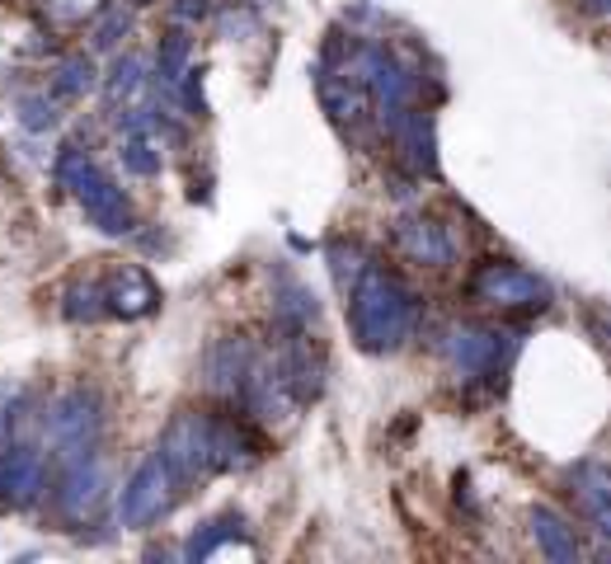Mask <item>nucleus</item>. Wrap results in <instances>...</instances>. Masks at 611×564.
Instances as JSON below:
<instances>
[{"label": "nucleus", "mask_w": 611, "mask_h": 564, "mask_svg": "<svg viewBox=\"0 0 611 564\" xmlns=\"http://www.w3.org/2000/svg\"><path fill=\"white\" fill-rule=\"evenodd\" d=\"M348 324H353L358 348H367V352L400 348L409 330H415V292L400 278L381 273V268H362L358 282H353Z\"/></svg>", "instance_id": "f257e3e1"}, {"label": "nucleus", "mask_w": 611, "mask_h": 564, "mask_svg": "<svg viewBox=\"0 0 611 564\" xmlns=\"http://www.w3.org/2000/svg\"><path fill=\"white\" fill-rule=\"evenodd\" d=\"M56 179H62L66 189L80 197L85 217H90L104 235H127V231L137 226L132 203L123 197V189H118V183H113L94 161H85L80 146H66V151H62V161H56Z\"/></svg>", "instance_id": "f03ea898"}, {"label": "nucleus", "mask_w": 611, "mask_h": 564, "mask_svg": "<svg viewBox=\"0 0 611 564\" xmlns=\"http://www.w3.org/2000/svg\"><path fill=\"white\" fill-rule=\"evenodd\" d=\"M161 461L169 479H198L217 471V419L212 414H175L165 428Z\"/></svg>", "instance_id": "7ed1b4c3"}, {"label": "nucleus", "mask_w": 611, "mask_h": 564, "mask_svg": "<svg viewBox=\"0 0 611 564\" xmlns=\"http://www.w3.org/2000/svg\"><path fill=\"white\" fill-rule=\"evenodd\" d=\"M99 428H104V414H99L94 390H66L48 414V433H52V447H56V457H62V465L94 457Z\"/></svg>", "instance_id": "20e7f679"}, {"label": "nucleus", "mask_w": 611, "mask_h": 564, "mask_svg": "<svg viewBox=\"0 0 611 564\" xmlns=\"http://www.w3.org/2000/svg\"><path fill=\"white\" fill-rule=\"evenodd\" d=\"M471 292L480 302H494V306H527V310L550 306V282L527 273V268H518V264H485L471 278Z\"/></svg>", "instance_id": "39448f33"}, {"label": "nucleus", "mask_w": 611, "mask_h": 564, "mask_svg": "<svg viewBox=\"0 0 611 564\" xmlns=\"http://www.w3.org/2000/svg\"><path fill=\"white\" fill-rule=\"evenodd\" d=\"M169 471L161 461V451H151L147 461L132 471V479L123 485V499H118V522L123 527H147L151 517H161L169 508Z\"/></svg>", "instance_id": "423d86ee"}, {"label": "nucleus", "mask_w": 611, "mask_h": 564, "mask_svg": "<svg viewBox=\"0 0 611 564\" xmlns=\"http://www.w3.org/2000/svg\"><path fill=\"white\" fill-rule=\"evenodd\" d=\"M504 330H485V324H457L447 334V358L461 376H489L504 362Z\"/></svg>", "instance_id": "0eeeda50"}, {"label": "nucleus", "mask_w": 611, "mask_h": 564, "mask_svg": "<svg viewBox=\"0 0 611 564\" xmlns=\"http://www.w3.org/2000/svg\"><path fill=\"white\" fill-rule=\"evenodd\" d=\"M99 499H104V465H99L94 457H80V461H66V475H62V489H56V508L80 522L90 517Z\"/></svg>", "instance_id": "6e6552de"}, {"label": "nucleus", "mask_w": 611, "mask_h": 564, "mask_svg": "<svg viewBox=\"0 0 611 564\" xmlns=\"http://www.w3.org/2000/svg\"><path fill=\"white\" fill-rule=\"evenodd\" d=\"M250 367H254V348L245 344V338H217V344L207 348V358H203L207 386L221 390V395H240Z\"/></svg>", "instance_id": "1a4fd4ad"}, {"label": "nucleus", "mask_w": 611, "mask_h": 564, "mask_svg": "<svg viewBox=\"0 0 611 564\" xmlns=\"http://www.w3.org/2000/svg\"><path fill=\"white\" fill-rule=\"evenodd\" d=\"M42 489V461L38 451L28 447H14L5 461H0V493L10 499V508H28Z\"/></svg>", "instance_id": "9d476101"}, {"label": "nucleus", "mask_w": 611, "mask_h": 564, "mask_svg": "<svg viewBox=\"0 0 611 564\" xmlns=\"http://www.w3.org/2000/svg\"><path fill=\"white\" fill-rule=\"evenodd\" d=\"M395 240H400V249L409 254V259L419 264H447L451 259V240L443 235V226L429 221V217H405L400 226H395Z\"/></svg>", "instance_id": "9b49d317"}, {"label": "nucleus", "mask_w": 611, "mask_h": 564, "mask_svg": "<svg viewBox=\"0 0 611 564\" xmlns=\"http://www.w3.org/2000/svg\"><path fill=\"white\" fill-rule=\"evenodd\" d=\"M104 302H109V310H118L123 320H137V316H151L161 292H155V282L141 273V268H123V273L113 278V287L104 292Z\"/></svg>", "instance_id": "f8f14e48"}, {"label": "nucleus", "mask_w": 611, "mask_h": 564, "mask_svg": "<svg viewBox=\"0 0 611 564\" xmlns=\"http://www.w3.org/2000/svg\"><path fill=\"white\" fill-rule=\"evenodd\" d=\"M532 536H536V546L546 550L550 564H574L578 560L574 527L556 513V508H532Z\"/></svg>", "instance_id": "ddd939ff"}, {"label": "nucleus", "mask_w": 611, "mask_h": 564, "mask_svg": "<svg viewBox=\"0 0 611 564\" xmlns=\"http://www.w3.org/2000/svg\"><path fill=\"white\" fill-rule=\"evenodd\" d=\"M231 536H245V517H240V513H221V517H212L207 527L193 531V541H189L183 555H189V560H207L212 550H217L221 541H231Z\"/></svg>", "instance_id": "4468645a"}, {"label": "nucleus", "mask_w": 611, "mask_h": 564, "mask_svg": "<svg viewBox=\"0 0 611 564\" xmlns=\"http://www.w3.org/2000/svg\"><path fill=\"white\" fill-rule=\"evenodd\" d=\"M183 66H189V38L175 28V34L161 38V56H155V70H161L165 90H175V85L183 80Z\"/></svg>", "instance_id": "2eb2a0df"}, {"label": "nucleus", "mask_w": 611, "mask_h": 564, "mask_svg": "<svg viewBox=\"0 0 611 564\" xmlns=\"http://www.w3.org/2000/svg\"><path fill=\"white\" fill-rule=\"evenodd\" d=\"M141 56H118V62H113V70H109V99L113 104H127V99H137V90L141 85H147V76H141Z\"/></svg>", "instance_id": "dca6fc26"}, {"label": "nucleus", "mask_w": 611, "mask_h": 564, "mask_svg": "<svg viewBox=\"0 0 611 564\" xmlns=\"http://www.w3.org/2000/svg\"><path fill=\"white\" fill-rule=\"evenodd\" d=\"M52 90L56 94H85V90H94V62L90 56H71V62L56 66V80H52Z\"/></svg>", "instance_id": "f3484780"}, {"label": "nucleus", "mask_w": 611, "mask_h": 564, "mask_svg": "<svg viewBox=\"0 0 611 564\" xmlns=\"http://www.w3.org/2000/svg\"><path fill=\"white\" fill-rule=\"evenodd\" d=\"M123 165L132 169V175H141V179H151V175H161V151L147 141V132H132L127 137V146H123Z\"/></svg>", "instance_id": "a211bd4d"}, {"label": "nucleus", "mask_w": 611, "mask_h": 564, "mask_svg": "<svg viewBox=\"0 0 611 564\" xmlns=\"http://www.w3.org/2000/svg\"><path fill=\"white\" fill-rule=\"evenodd\" d=\"M578 493H584V503H588V513L607 522V475H602V465H578Z\"/></svg>", "instance_id": "6ab92c4d"}, {"label": "nucleus", "mask_w": 611, "mask_h": 564, "mask_svg": "<svg viewBox=\"0 0 611 564\" xmlns=\"http://www.w3.org/2000/svg\"><path fill=\"white\" fill-rule=\"evenodd\" d=\"M330 259H334V278H339V287H353L362 273V264H358V245H334L330 249Z\"/></svg>", "instance_id": "aec40b11"}, {"label": "nucleus", "mask_w": 611, "mask_h": 564, "mask_svg": "<svg viewBox=\"0 0 611 564\" xmlns=\"http://www.w3.org/2000/svg\"><path fill=\"white\" fill-rule=\"evenodd\" d=\"M24 123L28 127H52L56 123V108L48 99H24Z\"/></svg>", "instance_id": "412c9836"}, {"label": "nucleus", "mask_w": 611, "mask_h": 564, "mask_svg": "<svg viewBox=\"0 0 611 564\" xmlns=\"http://www.w3.org/2000/svg\"><path fill=\"white\" fill-rule=\"evenodd\" d=\"M118 34H127V14L113 10V14H109V24L94 34V48H113V42H118Z\"/></svg>", "instance_id": "4be33fe9"}, {"label": "nucleus", "mask_w": 611, "mask_h": 564, "mask_svg": "<svg viewBox=\"0 0 611 564\" xmlns=\"http://www.w3.org/2000/svg\"><path fill=\"white\" fill-rule=\"evenodd\" d=\"M193 14L203 20V14H207V0H179V5H175V20H193Z\"/></svg>", "instance_id": "5701e85b"}]
</instances>
